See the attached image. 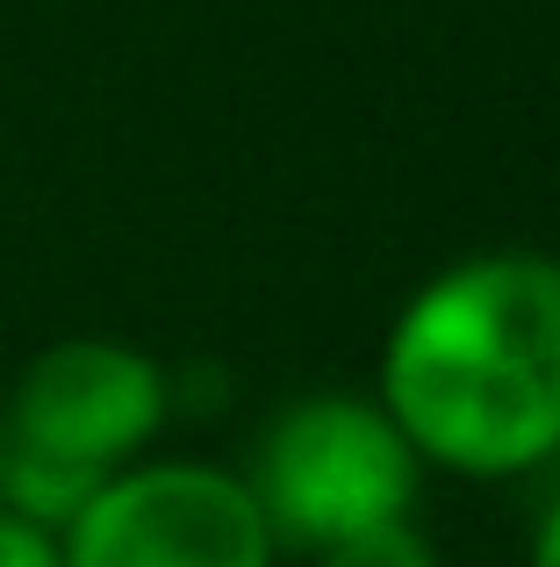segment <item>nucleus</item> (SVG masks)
<instances>
[{"label": "nucleus", "instance_id": "nucleus-1", "mask_svg": "<svg viewBox=\"0 0 560 567\" xmlns=\"http://www.w3.org/2000/svg\"><path fill=\"white\" fill-rule=\"evenodd\" d=\"M374 402L424 474L518 482L560 460V259L467 251L409 288L381 338Z\"/></svg>", "mask_w": 560, "mask_h": 567}, {"label": "nucleus", "instance_id": "nucleus-8", "mask_svg": "<svg viewBox=\"0 0 560 567\" xmlns=\"http://www.w3.org/2000/svg\"><path fill=\"white\" fill-rule=\"evenodd\" d=\"M525 567H560V488L547 496V511H539V525H532V554H525Z\"/></svg>", "mask_w": 560, "mask_h": 567}, {"label": "nucleus", "instance_id": "nucleus-6", "mask_svg": "<svg viewBox=\"0 0 560 567\" xmlns=\"http://www.w3.org/2000/svg\"><path fill=\"white\" fill-rule=\"evenodd\" d=\"M317 567H446V560H438V546L409 517V525H381V532H360L345 546H323Z\"/></svg>", "mask_w": 560, "mask_h": 567}, {"label": "nucleus", "instance_id": "nucleus-9", "mask_svg": "<svg viewBox=\"0 0 560 567\" xmlns=\"http://www.w3.org/2000/svg\"><path fill=\"white\" fill-rule=\"evenodd\" d=\"M0 474H8V416H0Z\"/></svg>", "mask_w": 560, "mask_h": 567}, {"label": "nucleus", "instance_id": "nucleus-7", "mask_svg": "<svg viewBox=\"0 0 560 567\" xmlns=\"http://www.w3.org/2000/svg\"><path fill=\"white\" fill-rule=\"evenodd\" d=\"M0 567H65L58 560V539L37 525H22V517L0 511Z\"/></svg>", "mask_w": 560, "mask_h": 567}, {"label": "nucleus", "instance_id": "nucleus-3", "mask_svg": "<svg viewBox=\"0 0 560 567\" xmlns=\"http://www.w3.org/2000/svg\"><path fill=\"white\" fill-rule=\"evenodd\" d=\"M65 567H273L280 546L245 474L209 460H144L101 482V496L58 539Z\"/></svg>", "mask_w": 560, "mask_h": 567}, {"label": "nucleus", "instance_id": "nucleus-5", "mask_svg": "<svg viewBox=\"0 0 560 567\" xmlns=\"http://www.w3.org/2000/svg\"><path fill=\"white\" fill-rule=\"evenodd\" d=\"M101 482H108V474H86V467H72V460H51V453H37V445L8 439L0 511L22 517V525H37V532H51V539H65V525L101 496Z\"/></svg>", "mask_w": 560, "mask_h": 567}, {"label": "nucleus", "instance_id": "nucleus-4", "mask_svg": "<svg viewBox=\"0 0 560 567\" xmlns=\"http://www.w3.org/2000/svg\"><path fill=\"white\" fill-rule=\"evenodd\" d=\"M173 410L166 367L123 338H58L22 367L8 395V439L72 460L86 474H123Z\"/></svg>", "mask_w": 560, "mask_h": 567}, {"label": "nucleus", "instance_id": "nucleus-2", "mask_svg": "<svg viewBox=\"0 0 560 567\" xmlns=\"http://www.w3.org/2000/svg\"><path fill=\"white\" fill-rule=\"evenodd\" d=\"M245 488H252L273 546L323 554L360 532L409 525L424 496V460L374 395L317 388L273 410L252 467H245Z\"/></svg>", "mask_w": 560, "mask_h": 567}]
</instances>
